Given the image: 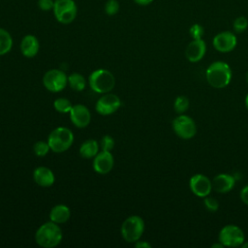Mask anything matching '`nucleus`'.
I'll list each match as a JSON object with an SVG mask.
<instances>
[{
    "label": "nucleus",
    "instance_id": "1",
    "mask_svg": "<svg viewBox=\"0 0 248 248\" xmlns=\"http://www.w3.org/2000/svg\"><path fill=\"white\" fill-rule=\"evenodd\" d=\"M232 73L228 63L224 61L212 62L205 71V78L208 84L216 89L228 86L232 80Z\"/></svg>",
    "mask_w": 248,
    "mask_h": 248
},
{
    "label": "nucleus",
    "instance_id": "2",
    "mask_svg": "<svg viewBox=\"0 0 248 248\" xmlns=\"http://www.w3.org/2000/svg\"><path fill=\"white\" fill-rule=\"evenodd\" d=\"M63 238L62 231L58 224L49 221L39 227L35 233V240L38 245L44 248H53L60 244Z\"/></svg>",
    "mask_w": 248,
    "mask_h": 248
},
{
    "label": "nucleus",
    "instance_id": "3",
    "mask_svg": "<svg viewBox=\"0 0 248 248\" xmlns=\"http://www.w3.org/2000/svg\"><path fill=\"white\" fill-rule=\"evenodd\" d=\"M90 88L99 94L110 92L115 85V78L111 72L106 69H97L89 76Z\"/></svg>",
    "mask_w": 248,
    "mask_h": 248
},
{
    "label": "nucleus",
    "instance_id": "4",
    "mask_svg": "<svg viewBox=\"0 0 248 248\" xmlns=\"http://www.w3.org/2000/svg\"><path fill=\"white\" fill-rule=\"evenodd\" d=\"M47 142L50 150L56 153H62L68 150L74 142L73 132L66 127H57L50 132Z\"/></svg>",
    "mask_w": 248,
    "mask_h": 248
},
{
    "label": "nucleus",
    "instance_id": "5",
    "mask_svg": "<svg viewBox=\"0 0 248 248\" xmlns=\"http://www.w3.org/2000/svg\"><path fill=\"white\" fill-rule=\"evenodd\" d=\"M144 232V221L139 215L129 216L121 225L123 239L129 243H135L140 239Z\"/></svg>",
    "mask_w": 248,
    "mask_h": 248
},
{
    "label": "nucleus",
    "instance_id": "6",
    "mask_svg": "<svg viewBox=\"0 0 248 248\" xmlns=\"http://www.w3.org/2000/svg\"><path fill=\"white\" fill-rule=\"evenodd\" d=\"M171 127L174 134L182 140H190L197 134V125L192 117L184 113L176 116L172 122Z\"/></svg>",
    "mask_w": 248,
    "mask_h": 248
},
{
    "label": "nucleus",
    "instance_id": "7",
    "mask_svg": "<svg viewBox=\"0 0 248 248\" xmlns=\"http://www.w3.org/2000/svg\"><path fill=\"white\" fill-rule=\"evenodd\" d=\"M52 10L56 20L62 24L73 22L78 13L74 0H55Z\"/></svg>",
    "mask_w": 248,
    "mask_h": 248
},
{
    "label": "nucleus",
    "instance_id": "8",
    "mask_svg": "<svg viewBox=\"0 0 248 248\" xmlns=\"http://www.w3.org/2000/svg\"><path fill=\"white\" fill-rule=\"evenodd\" d=\"M218 241L225 247H239L245 241V235L238 226L229 224L219 232Z\"/></svg>",
    "mask_w": 248,
    "mask_h": 248
},
{
    "label": "nucleus",
    "instance_id": "9",
    "mask_svg": "<svg viewBox=\"0 0 248 248\" xmlns=\"http://www.w3.org/2000/svg\"><path fill=\"white\" fill-rule=\"evenodd\" d=\"M43 84L50 92H60L68 84V77L61 70L51 69L44 75Z\"/></svg>",
    "mask_w": 248,
    "mask_h": 248
},
{
    "label": "nucleus",
    "instance_id": "10",
    "mask_svg": "<svg viewBox=\"0 0 248 248\" xmlns=\"http://www.w3.org/2000/svg\"><path fill=\"white\" fill-rule=\"evenodd\" d=\"M121 106L120 98L112 93H105L96 103V111L101 115H109L114 113Z\"/></svg>",
    "mask_w": 248,
    "mask_h": 248
},
{
    "label": "nucleus",
    "instance_id": "11",
    "mask_svg": "<svg viewBox=\"0 0 248 248\" xmlns=\"http://www.w3.org/2000/svg\"><path fill=\"white\" fill-rule=\"evenodd\" d=\"M189 187L195 196L199 198H205L211 193L212 181L206 175L197 173L191 176L189 180Z\"/></svg>",
    "mask_w": 248,
    "mask_h": 248
},
{
    "label": "nucleus",
    "instance_id": "12",
    "mask_svg": "<svg viewBox=\"0 0 248 248\" xmlns=\"http://www.w3.org/2000/svg\"><path fill=\"white\" fill-rule=\"evenodd\" d=\"M237 44L235 35L231 31L218 33L212 40V45L219 52H230L234 49Z\"/></svg>",
    "mask_w": 248,
    "mask_h": 248
},
{
    "label": "nucleus",
    "instance_id": "13",
    "mask_svg": "<svg viewBox=\"0 0 248 248\" xmlns=\"http://www.w3.org/2000/svg\"><path fill=\"white\" fill-rule=\"evenodd\" d=\"M70 119L78 128H85L91 121V114L87 107L84 105H75L70 110Z\"/></svg>",
    "mask_w": 248,
    "mask_h": 248
},
{
    "label": "nucleus",
    "instance_id": "14",
    "mask_svg": "<svg viewBox=\"0 0 248 248\" xmlns=\"http://www.w3.org/2000/svg\"><path fill=\"white\" fill-rule=\"evenodd\" d=\"M114 165V159L110 151L98 152L93 160V170L100 174L108 173Z\"/></svg>",
    "mask_w": 248,
    "mask_h": 248
},
{
    "label": "nucleus",
    "instance_id": "15",
    "mask_svg": "<svg viewBox=\"0 0 248 248\" xmlns=\"http://www.w3.org/2000/svg\"><path fill=\"white\" fill-rule=\"evenodd\" d=\"M206 52V45L202 39L192 40L185 49V56L188 61L197 63L201 61Z\"/></svg>",
    "mask_w": 248,
    "mask_h": 248
},
{
    "label": "nucleus",
    "instance_id": "16",
    "mask_svg": "<svg viewBox=\"0 0 248 248\" xmlns=\"http://www.w3.org/2000/svg\"><path fill=\"white\" fill-rule=\"evenodd\" d=\"M212 189L219 194H226L232 191L235 185V178L229 173H219L213 177Z\"/></svg>",
    "mask_w": 248,
    "mask_h": 248
},
{
    "label": "nucleus",
    "instance_id": "17",
    "mask_svg": "<svg viewBox=\"0 0 248 248\" xmlns=\"http://www.w3.org/2000/svg\"><path fill=\"white\" fill-rule=\"evenodd\" d=\"M34 181L41 187H50L55 181L52 170L46 167H38L33 171Z\"/></svg>",
    "mask_w": 248,
    "mask_h": 248
},
{
    "label": "nucleus",
    "instance_id": "18",
    "mask_svg": "<svg viewBox=\"0 0 248 248\" xmlns=\"http://www.w3.org/2000/svg\"><path fill=\"white\" fill-rule=\"evenodd\" d=\"M40 44L38 39L34 35H25L20 43V51L23 56L32 58L39 52Z\"/></svg>",
    "mask_w": 248,
    "mask_h": 248
},
{
    "label": "nucleus",
    "instance_id": "19",
    "mask_svg": "<svg viewBox=\"0 0 248 248\" xmlns=\"http://www.w3.org/2000/svg\"><path fill=\"white\" fill-rule=\"evenodd\" d=\"M71 217V210L65 204H57L52 207L49 212L50 221L56 224L66 223Z\"/></svg>",
    "mask_w": 248,
    "mask_h": 248
},
{
    "label": "nucleus",
    "instance_id": "20",
    "mask_svg": "<svg viewBox=\"0 0 248 248\" xmlns=\"http://www.w3.org/2000/svg\"><path fill=\"white\" fill-rule=\"evenodd\" d=\"M99 151V144L95 140H86L83 141L79 147V154L81 157L90 159L94 158Z\"/></svg>",
    "mask_w": 248,
    "mask_h": 248
},
{
    "label": "nucleus",
    "instance_id": "21",
    "mask_svg": "<svg viewBox=\"0 0 248 248\" xmlns=\"http://www.w3.org/2000/svg\"><path fill=\"white\" fill-rule=\"evenodd\" d=\"M13 47V38L11 34L0 27V56L7 54Z\"/></svg>",
    "mask_w": 248,
    "mask_h": 248
},
{
    "label": "nucleus",
    "instance_id": "22",
    "mask_svg": "<svg viewBox=\"0 0 248 248\" xmlns=\"http://www.w3.org/2000/svg\"><path fill=\"white\" fill-rule=\"evenodd\" d=\"M68 84L75 91H82L85 88L86 81L82 75L78 73H73L68 77Z\"/></svg>",
    "mask_w": 248,
    "mask_h": 248
},
{
    "label": "nucleus",
    "instance_id": "23",
    "mask_svg": "<svg viewBox=\"0 0 248 248\" xmlns=\"http://www.w3.org/2000/svg\"><path fill=\"white\" fill-rule=\"evenodd\" d=\"M189 105H190L189 99L186 96L181 95L175 98L173 103V108L176 113L182 114L189 108Z\"/></svg>",
    "mask_w": 248,
    "mask_h": 248
},
{
    "label": "nucleus",
    "instance_id": "24",
    "mask_svg": "<svg viewBox=\"0 0 248 248\" xmlns=\"http://www.w3.org/2000/svg\"><path fill=\"white\" fill-rule=\"evenodd\" d=\"M53 107L56 111H58L60 113H67V112H70L73 105L66 98H58L54 101Z\"/></svg>",
    "mask_w": 248,
    "mask_h": 248
},
{
    "label": "nucleus",
    "instance_id": "25",
    "mask_svg": "<svg viewBox=\"0 0 248 248\" xmlns=\"http://www.w3.org/2000/svg\"><path fill=\"white\" fill-rule=\"evenodd\" d=\"M33 149H34L35 154L38 157H44L48 153V151L50 150V147H49L47 141L46 142V141H43V140H39L34 144Z\"/></svg>",
    "mask_w": 248,
    "mask_h": 248
},
{
    "label": "nucleus",
    "instance_id": "26",
    "mask_svg": "<svg viewBox=\"0 0 248 248\" xmlns=\"http://www.w3.org/2000/svg\"><path fill=\"white\" fill-rule=\"evenodd\" d=\"M233 30L236 33L244 32L248 27V19L245 16H238L233 20Z\"/></svg>",
    "mask_w": 248,
    "mask_h": 248
},
{
    "label": "nucleus",
    "instance_id": "27",
    "mask_svg": "<svg viewBox=\"0 0 248 248\" xmlns=\"http://www.w3.org/2000/svg\"><path fill=\"white\" fill-rule=\"evenodd\" d=\"M189 34L192 37L193 40H198V39H202L203 34H204V30L203 27L199 24V23H195L193 24L190 29H189Z\"/></svg>",
    "mask_w": 248,
    "mask_h": 248
},
{
    "label": "nucleus",
    "instance_id": "28",
    "mask_svg": "<svg viewBox=\"0 0 248 248\" xmlns=\"http://www.w3.org/2000/svg\"><path fill=\"white\" fill-rule=\"evenodd\" d=\"M203 204H204V207L209 211V212H216L219 208V203H218V201L213 198V197H209V196H206L203 200Z\"/></svg>",
    "mask_w": 248,
    "mask_h": 248
},
{
    "label": "nucleus",
    "instance_id": "29",
    "mask_svg": "<svg viewBox=\"0 0 248 248\" xmlns=\"http://www.w3.org/2000/svg\"><path fill=\"white\" fill-rule=\"evenodd\" d=\"M119 11V3L117 0H108L105 5V12L108 16H114Z\"/></svg>",
    "mask_w": 248,
    "mask_h": 248
},
{
    "label": "nucleus",
    "instance_id": "30",
    "mask_svg": "<svg viewBox=\"0 0 248 248\" xmlns=\"http://www.w3.org/2000/svg\"><path fill=\"white\" fill-rule=\"evenodd\" d=\"M114 147V140L112 137L106 135L101 140V148L104 151H111Z\"/></svg>",
    "mask_w": 248,
    "mask_h": 248
},
{
    "label": "nucleus",
    "instance_id": "31",
    "mask_svg": "<svg viewBox=\"0 0 248 248\" xmlns=\"http://www.w3.org/2000/svg\"><path fill=\"white\" fill-rule=\"evenodd\" d=\"M53 5H54L53 0H38V7L40 8V10L45 12L53 9Z\"/></svg>",
    "mask_w": 248,
    "mask_h": 248
},
{
    "label": "nucleus",
    "instance_id": "32",
    "mask_svg": "<svg viewBox=\"0 0 248 248\" xmlns=\"http://www.w3.org/2000/svg\"><path fill=\"white\" fill-rule=\"evenodd\" d=\"M239 197H240V200L241 202L248 205V184L245 185L244 187H242V189L240 190V193H239Z\"/></svg>",
    "mask_w": 248,
    "mask_h": 248
},
{
    "label": "nucleus",
    "instance_id": "33",
    "mask_svg": "<svg viewBox=\"0 0 248 248\" xmlns=\"http://www.w3.org/2000/svg\"><path fill=\"white\" fill-rule=\"evenodd\" d=\"M135 246L137 248H151V244L148 243L147 241H142V240H138L135 242Z\"/></svg>",
    "mask_w": 248,
    "mask_h": 248
},
{
    "label": "nucleus",
    "instance_id": "34",
    "mask_svg": "<svg viewBox=\"0 0 248 248\" xmlns=\"http://www.w3.org/2000/svg\"><path fill=\"white\" fill-rule=\"evenodd\" d=\"M138 5H140V6H146V5H149L150 3L153 2V0H134Z\"/></svg>",
    "mask_w": 248,
    "mask_h": 248
},
{
    "label": "nucleus",
    "instance_id": "35",
    "mask_svg": "<svg viewBox=\"0 0 248 248\" xmlns=\"http://www.w3.org/2000/svg\"><path fill=\"white\" fill-rule=\"evenodd\" d=\"M211 247H212V248H223V247H225V246H224V245L219 241L218 243H214V244H212V245H211Z\"/></svg>",
    "mask_w": 248,
    "mask_h": 248
},
{
    "label": "nucleus",
    "instance_id": "36",
    "mask_svg": "<svg viewBox=\"0 0 248 248\" xmlns=\"http://www.w3.org/2000/svg\"><path fill=\"white\" fill-rule=\"evenodd\" d=\"M244 103H245V107H246V108L248 109V94L245 96V100H244Z\"/></svg>",
    "mask_w": 248,
    "mask_h": 248
},
{
    "label": "nucleus",
    "instance_id": "37",
    "mask_svg": "<svg viewBox=\"0 0 248 248\" xmlns=\"http://www.w3.org/2000/svg\"><path fill=\"white\" fill-rule=\"evenodd\" d=\"M241 247H243V248H248V241H244V242L241 244Z\"/></svg>",
    "mask_w": 248,
    "mask_h": 248
},
{
    "label": "nucleus",
    "instance_id": "38",
    "mask_svg": "<svg viewBox=\"0 0 248 248\" xmlns=\"http://www.w3.org/2000/svg\"><path fill=\"white\" fill-rule=\"evenodd\" d=\"M246 81H247V83H248V72L246 73Z\"/></svg>",
    "mask_w": 248,
    "mask_h": 248
}]
</instances>
